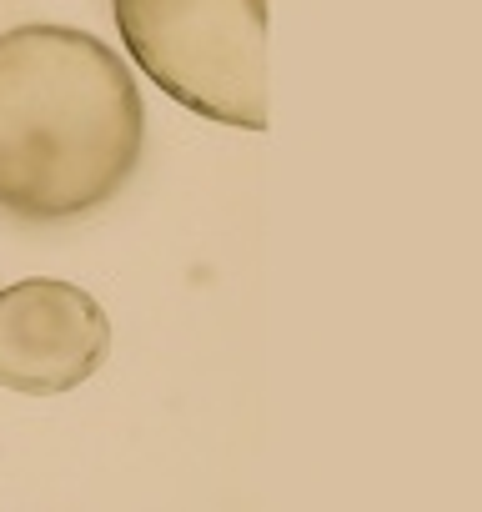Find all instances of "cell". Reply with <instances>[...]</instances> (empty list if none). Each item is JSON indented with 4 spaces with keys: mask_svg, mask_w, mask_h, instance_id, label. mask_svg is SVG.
<instances>
[{
    "mask_svg": "<svg viewBox=\"0 0 482 512\" xmlns=\"http://www.w3.org/2000/svg\"><path fill=\"white\" fill-rule=\"evenodd\" d=\"M111 357V317L91 292L56 277L0 287V392L61 397Z\"/></svg>",
    "mask_w": 482,
    "mask_h": 512,
    "instance_id": "3",
    "label": "cell"
},
{
    "mask_svg": "<svg viewBox=\"0 0 482 512\" xmlns=\"http://www.w3.org/2000/svg\"><path fill=\"white\" fill-rule=\"evenodd\" d=\"M146 106L126 61L76 26L0 31V211L66 226L116 201L141 161Z\"/></svg>",
    "mask_w": 482,
    "mask_h": 512,
    "instance_id": "1",
    "label": "cell"
},
{
    "mask_svg": "<svg viewBox=\"0 0 482 512\" xmlns=\"http://www.w3.org/2000/svg\"><path fill=\"white\" fill-rule=\"evenodd\" d=\"M121 41L176 106L267 126V0H111Z\"/></svg>",
    "mask_w": 482,
    "mask_h": 512,
    "instance_id": "2",
    "label": "cell"
}]
</instances>
